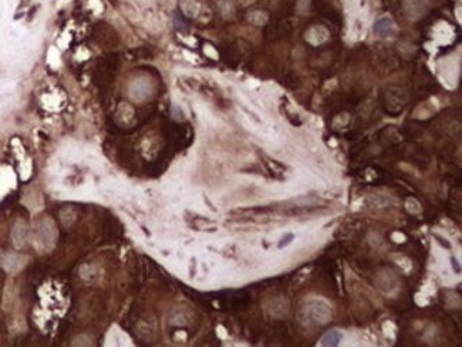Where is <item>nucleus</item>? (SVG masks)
I'll use <instances>...</instances> for the list:
<instances>
[{
	"instance_id": "5",
	"label": "nucleus",
	"mask_w": 462,
	"mask_h": 347,
	"mask_svg": "<svg viewBox=\"0 0 462 347\" xmlns=\"http://www.w3.org/2000/svg\"><path fill=\"white\" fill-rule=\"evenodd\" d=\"M364 2H366V0H364Z\"/></svg>"
},
{
	"instance_id": "4",
	"label": "nucleus",
	"mask_w": 462,
	"mask_h": 347,
	"mask_svg": "<svg viewBox=\"0 0 462 347\" xmlns=\"http://www.w3.org/2000/svg\"><path fill=\"white\" fill-rule=\"evenodd\" d=\"M293 238H295V235H293V234H287L286 237L282 238V241H280V244H279L280 249H282L283 246H287V245L290 244V242L293 241Z\"/></svg>"
},
{
	"instance_id": "1",
	"label": "nucleus",
	"mask_w": 462,
	"mask_h": 347,
	"mask_svg": "<svg viewBox=\"0 0 462 347\" xmlns=\"http://www.w3.org/2000/svg\"><path fill=\"white\" fill-rule=\"evenodd\" d=\"M374 33L381 39L391 37L395 33V26H394V22L391 20V17L384 16L378 19L374 24Z\"/></svg>"
},
{
	"instance_id": "2",
	"label": "nucleus",
	"mask_w": 462,
	"mask_h": 347,
	"mask_svg": "<svg viewBox=\"0 0 462 347\" xmlns=\"http://www.w3.org/2000/svg\"><path fill=\"white\" fill-rule=\"evenodd\" d=\"M407 15L413 19L422 16L427 10V2L425 0H406L404 3Z\"/></svg>"
},
{
	"instance_id": "3",
	"label": "nucleus",
	"mask_w": 462,
	"mask_h": 347,
	"mask_svg": "<svg viewBox=\"0 0 462 347\" xmlns=\"http://www.w3.org/2000/svg\"><path fill=\"white\" fill-rule=\"evenodd\" d=\"M342 340V334L337 330H330L323 337V346H337Z\"/></svg>"
}]
</instances>
